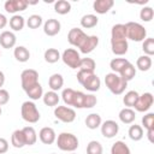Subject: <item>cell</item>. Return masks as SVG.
Wrapping results in <instances>:
<instances>
[{
    "label": "cell",
    "instance_id": "33",
    "mask_svg": "<svg viewBox=\"0 0 154 154\" xmlns=\"http://www.w3.org/2000/svg\"><path fill=\"white\" fill-rule=\"evenodd\" d=\"M128 63H129V60L125 59V58H114V59L111 60V63H109V67H111L112 72L119 75L120 71L123 70V67H124Z\"/></svg>",
    "mask_w": 154,
    "mask_h": 154
},
{
    "label": "cell",
    "instance_id": "2",
    "mask_svg": "<svg viewBox=\"0 0 154 154\" xmlns=\"http://www.w3.org/2000/svg\"><path fill=\"white\" fill-rule=\"evenodd\" d=\"M57 146L60 150L63 152H75L77 148H78V138L77 136H75L71 132H61L58 135L57 140Z\"/></svg>",
    "mask_w": 154,
    "mask_h": 154
},
{
    "label": "cell",
    "instance_id": "38",
    "mask_svg": "<svg viewBox=\"0 0 154 154\" xmlns=\"http://www.w3.org/2000/svg\"><path fill=\"white\" fill-rule=\"evenodd\" d=\"M75 93L76 90H73L72 88H65L61 93V99L64 101L65 105H67V107L72 106V102H73V97H75Z\"/></svg>",
    "mask_w": 154,
    "mask_h": 154
},
{
    "label": "cell",
    "instance_id": "29",
    "mask_svg": "<svg viewBox=\"0 0 154 154\" xmlns=\"http://www.w3.org/2000/svg\"><path fill=\"white\" fill-rule=\"evenodd\" d=\"M119 76H120L123 79H125L126 82H129V81H131V79L136 76V67L129 61V63L123 67V70L120 71Z\"/></svg>",
    "mask_w": 154,
    "mask_h": 154
},
{
    "label": "cell",
    "instance_id": "6",
    "mask_svg": "<svg viewBox=\"0 0 154 154\" xmlns=\"http://www.w3.org/2000/svg\"><path fill=\"white\" fill-rule=\"evenodd\" d=\"M61 60L65 65H67L71 69H78L81 63V55L75 48H67L61 54Z\"/></svg>",
    "mask_w": 154,
    "mask_h": 154
},
{
    "label": "cell",
    "instance_id": "28",
    "mask_svg": "<svg viewBox=\"0 0 154 154\" xmlns=\"http://www.w3.org/2000/svg\"><path fill=\"white\" fill-rule=\"evenodd\" d=\"M10 28L13 30V31H20L24 25H25V19L23 16H19V14H13L11 18H10Z\"/></svg>",
    "mask_w": 154,
    "mask_h": 154
},
{
    "label": "cell",
    "instance_id": "27",
    "mask_svg": "<svg viewBox=\"0 0 154 154\" xmlns=\"http://www.w3.org/2000/svg\"><path fill=\"white\" fill-rule=\"evenodd\" d=\"M24 137H25V144L26 146H32L37 141V134L32 126H25L22 129Z\"/></svg>",
    "mask_w": 154,
    "mask_h": 154
},
{
    "label": "cell",
    "instance_id": "14",
    "mask_svg": "<svg viewBox=\"0 0 154 154\" xmlns=\"http://www.w3.org/2000/svg\"><path fill=\"white\" fill-rule=\"evenodd\" d=\"M38 138L43 144H53L57 140V134H55L54 129H52L49 126H45L40 130Z\"/></svg>",
    "mask_w": 154,
    "mask_h": 154
},
{
    "label": "cell",
    "instance_id": "16",
    "mask_svg": "<svg viewBox=\"0 0 154 154\" xmlns=\"http://www.w3.org/2000/svg\"><path fill=\"white\" fill-rule=\"evenodd\" d=\"M113 5H114L113 0H95L93 2V8L96 13L105 14L113 7Z\"/></svg>",
    "mask_w": 154,
    "mask_h": 154
},
{
    "label": "cell",
    "instance_id": "1",
    "mask_svg": "<svg viewBox=\"0 0 154 154\" xmlns=\"http://www.w3.org/2000/svg\"><path fill=\"white\" fill-rule=\"evenodd\" d=\"M105 84L108 88V90L114 95L123 94L128 87V82L114 72H109L105 76Z\"/></svg>",
    "mask_w": 154,
    "mask_h": 154
},
{
    "label": "cell",
    "instance_id": "19",
    "mask_svg": "<svg viewBox=\"0 0 154 154\" xmlns=\"http://www.w3.org/2000/svg\"><path fill=\"white\" fill-rule=\"evenodd\" d=\"M82 85H83L84 89H87V90L94 93V91H97V90L100 89V87H101V81H100V78L97 77V75L93 73L90 77H88V78L85 79V82H84Z\"/></svg>",
    "mask_w": 154,
    "mask_h": 154
},
{
    "label": "cell",
    "instance_id": "43",
    "mask_svg": "<svg viewBox=\"0 0 154 154\" xmlns=\"http://www.w3.org/2000/svg\"><path fill=\"white\" fill-rule=\"evenodd\" d=\"M84 99H85V94L79 91V90H76L75 97H73V102H72V107H75V108H83Z\"/></svg>",
    "mask_w": 154,
    "mask_h": 154
},
{
    "label": "cell",
    "instance_id": "54",
    "mask_svg": "<svg viewBox=\"0 0 154 154\" xmlns=\"http://www.w3.org/2000/svg\"><path fill=\"white\" fill-rule=\"evenodd\" d=\"M70 154H77V153H75V152H72V153H70Z\"/></svg>",
    "mask_w": 154,
    "mask_h": 154
},
{
    "label": "cell",
    "instance_id": "46",
    "mask_svg": "<svg viewBox=\"0 0 154 154\" xmlns=\"http://www.w3.org/2000/svg\"><path fill=\"white\" fill-rule=\"evenodd\" d=\"M96 103H97V99H96V96L94 94H85L83 108H93Z\"/></svg>",
    "mask_w": 154,
    "mask_h": 154
},
{
    "label": "cell",
    "instance_id": "26",
    "mask_svg": "<svg viewBox=\"0 0 154 154\" xmlns=\"http://www.w3.org/2000/svg\"><path fill=\"white\" fill-rule=\"evenodd\" d=\"M99 23V18L95 16V14H84L82 18H81V26L84 28V29H91V28H95Z\"/></svg>",
    "mask_w": 154,
    "mask_h": 154
},
{
    "label": "cell",
    "instance_id": "55",
    "mask_svg": "<svg viewBox=\"0 0 154 154\" xmlns=\"http://www.w3.org/2000/svg\"><path fill=\"white\" fill-rule=\"evenodd\" d=\"M51 154H55V153H51Z\"/></svg>",
    "mask_w": 154,
    "mask_h": 154
},
{
    "label": "cell",
    "instance_id": "49",
    "mask_svg": "<svg viewBox=\"0 0 154 154\" xmlns=\"http://www.w3.org/2000/svg\"><path fill=\"white\" fill-rule=\"evenodd\" d=\"M8 150V142L6 138L0 137V154H4Z\"/></svg>",
    "mask_w": 154,
    "mask_h": 154
},
{
    "label": "cell",
    "instance_id": "18",
    "mask_svg": "<svg viewBox=\"0 0 154 154\" xmlns=\"http://www.w3.org/2000/svg\"><path fill=\"white\" fill-rule=\"evenodd\" d=\"M111 48L113 54L116 55H124L128 52L129 45L128 40H117V41H111Z\"/></svg>",
    "mask_w": 154,
    "mask_h": 154
},
{
    "label": "cell",
    "instance_id": "9",
    "mask_svg": "<svg viewBox=\"0 0 154 154\" xmlns=\"http://www.w3.org/2000/svg\"><path fill=\"white\" fill-rule=\"evenodd\" d=\"M100 128H101V135L105 138H113L119 131L118 123L112 119H108V120H105L103 123H101Z\"/></svg>",
    "mask_w": 154,
    "mask_h": 154
},
{
    "label": "cell",
    "instance_id": "32",
    "mask_svg": "<svg viewBox=\"0 0 154 154\" xmlns=\"http://www.w3.org/2000/svg\"><path fill=\"white\" fill-rule=\"evenodd\" d=\"M43 58L48 64H54L59 59H61V55H60V53L57 48H48V49L45 51Z\"/></svg>",
    "mask_w": 154,
    "mask_h": 154
},
{
    "label": "cell",
    "instance_id": "3",
    "mask_svg": "<svg viewBox=\"0 0 154 154\" xmlns=\"http://www.w3.org/2000/svg\"><path fill=\"white\" fill-rule=\"evenodd\" d=\"M20 114L23 120L30 123V124H35L40 120L41 116L40 112L36 107V105L32 101H24L20 106Z\"/></svg>",
    "mask_w": 154,
    "mask_h": 154
},
{
    "label": "cell",
    "instance_id": "13",
    "mask_svg": "<svg viewBox=\"0 0 154 154\" xmlns=\"http://www.w3.org/2000/svg\"><path fill=\"white\" fill-rule=\"evenodd\" d=\"M61 29V24L58 19H54V18H49L43 24V32L47 35V36H55L59 34Z\"/></svg>",
    "mask_w": 154,
    "mask_h": 154
},
{
    "label": "cell",
    "instance_id": "31",
    "mask_svg": "<svg viewBox=\"0 0 154 154\" xmlns=\"http://www.w3.org/2000/svg\"><path fill=\"white\" fill-rule=\"evenodd\" d=\"M111 154H131V152L125 142L116 141L111 147Z\"/></svg>",
    "mask_w": 154,
    "mask_h": 154
},
{
    "label": "cell",
    "instance_id": "23",
    "mask_svg": "<svg viewBox=\"0 0 154 154\" xmlns=\"http://www.w3.org/2000/svg\"><path fill=\"white\" fill-rule=\"evenodd\" d=\"M13 55H14V58H16L17 61H19V63H26L29 60V58H30V52L24 46H17L14 48V51H13Z\"/></svg>",
    "mask_w": 154,
    "mask_h": 154
},
{
    "label": "cell",
    "instance_id": "17",
    "mask_svg": "<svg viewBox=\"0 0 154 154\" xmlns=\"http://www.w3.org/2000/svg\"><path fill=\"white\" fill-rule=\"evenodd\" d=\"M117 40H128L126 38V28L125 24H114L111 30V41Z\"/></svg>",
    "mask_w": 154,
    "mask_h": 154
},
{
    "label": "cell",
    "instance_id": "48",
    "mask_svg": "<svg viewBox=\"0 0 154 154\" xmlns=\"http://www.w3.org/2000/svg\"><path fill=\"white\" fill-rule=\"evenodd\" d=\"M8 100H10V94H8V91L6 90V89H0V106H4V105H6L7 102H8Z\"/></svg>",
    "mask_w": 154,
    "mask_h": 154
},
{
    "label": "cell",
    "instance_id": "39",
    "mask_svg": "<svg viewBox=\"0 0 154 154\" xmlns=\"http://www.w3.org/2000/svg\"><path fill=\"white\" fill-rule=\"evenodd\" d=\"M103 148L99 141H90L87 144V154H102Z\"/></svg>",
    "mask_w": 154,
    "mask_h": 154
},
{
    "label": "cell",
    "instance_id": "34",
    "mask_svg": "<svg viewBox=\"0 0 154 154\" xmlns=\"http://www.w3.org/2000/svg\"><path fill=\"white\" fill-rule=\"evenodd\" d=\"M54 11L58 14H67L71 11V4L66 0H58L54 2Z\"/></svg>",
    "mask_w": 154,
    "mask_h": 154
},
{
    "label": "cell",
    "instance_id": "7",
    "mask_svg": "<svg viewBox=\"0 0 154 154\" xmlns=\"http://www.w3.org/2000/svg\"><path fill=\"white\" fill-rule=\"evenodd\" d=\"M54 116L58 120L63 123H72L76 119V112L73 108L67 107V106H57L54 108Z\"/></svg>",
    "mask_w": 154,
    "mask_h": 154
},
{
    "label": "cell",
    "instance_id": "40",
    "mask_svg": "<svg viewBox=\"0 0 154 154\" xmlns=\"http://www.w3.org/2000/svg\"><path fill=\"white\" fill-rule=\"evenodd\" d=\"M142 49L146 55L152 57L154 54V38L153 37H147L142 42Z\"/></svg>",
    "mask_w": 154,
    "mask_h": 154
},
{
    "label": "cell",
    "instance_id": "24",
    "mask_svg": "<svg viewBox=\"0 0 154 154\" xmlns=\"http://www.w3.org/2000/svg\"><path fill=\"white\" fill-rule=\"evenodd\" d=\"M11 144L14 148H23L25 144V137L22 130H14L11 135Z\"/></svg>",
    "mask_w": 154,
    "mask_h": 154
},
{
    "label": "cell",
    "instance_id": "42",
    "mask_svg": "<svg viewBox=\"0 0 154 154\" xmlns=\"http://www.w3.org/2000/svg\"><path fill=\"white\" fill-rule=\"evenodd\" d=\"M41 24H42V17L38 14H31L26 19V25L30 29H37L41 26Z\"/></svg>",
    "mask_w": 154,
    "mask_h": 154
},
{
    "label": "cell",
    "instance_id": "25",
    "mask_svg": "<svg viewBox=\"0 0 154 154\" xmlns=\"http://www.w3.org/2000/svg\"><path fill=\"white\" fill-rule=\"evenodd\" d=\"M42 100H43V103L46 106H48V107H57V105L59 102V95H58L57 91L49 90V91L43 94Z\"/></svg>",
    "mask_w": 154,
    "mask_h": 154
},
{
    "label": "cell",
    "instance_id": "15",
    "mask_svg": "<svg viewBox=\"0 0 154 154\" xmlns=\"http://www.w3.org/2000/svg\"><path fill=\"white\" fill-rule=\"evenodd\" d=\"M16 42H17V37L12 31L5 30L0 34V46L2 48H6V49L13 48L16 46Z\"/></svg>",
    "mask_w": 154,
    "mask_h": 154
},
{
    "label": "cell",
    "instance_id": "4",
    "mask_svg": "<svg viewBox=\"0 0 154 154\" xmlns=\"http://www.w3.org/2000/svg\"><path fill=\"white\" fill-rule=\"evenodd\" d=\"M125 28H126V38H129L131 41H136V42H141V41L146 40L147 30L140 23L128 22L125 24Z\"/></svg>",
    "mask_w": 154,
    "mask_h": 154
},
{
    "label": "cell",
    "instance_id": "44",
    "mask_svg": "<svg viewBox=\"0 0 154 154\" xmlns=\"http://www.w3.org/2000/svg\"><path fill=\"white\" fill-rule=\"evenodd\" d=\"M154 17V11L152 7L147 6V7H143L141 11H140V18L141 20L143 22H150Z\"/></svg>",
    "mask_w": 154,
    "mask_h": 154
},
{
    "label": "cell",
    "instance_id": "45",
    "mask_svg": "<svg viewBox=\"0 0 154 154\" xmlns=\"http://www.w3.org/2000/svg\"><path fill=\"white\" fill-rule=\"evenodd\" d=\"M142 125L146 130H152L154 129V113H147L146 116L142 117Z\"/></svg>",
    "mask_w": 154,
    "mask_h": 154
},
{
    "label": "cell",
    "instance_id": "10",
    "mask_svg": "<svg viewBox=\"0 0 154 154\" xmlns=\"http://www.w3.org/2000/svg\"><path fill=\"white\" fill-rule=\"evenodd\" d=\"M85 37H87V34L79 28H72V29H70V31L67 34L69 43L77 48L82 45V42L85 40Z\"/></svg>",
    "mask_w": 154,
    "mask_h": 154
},
{
    "label": "cell",
    "instance_id": "12",
    "mask_svg": "<svg viewBox=\"0 0 154 154\" xmlns=\"http://www.w3.org/2000/svg\"><path fill=\"white\" fill-rule=\"evenodd\" d=\"M97 45H99V37L96 35H87L85 40L82 42V45L78 48L81 53L89 54L97 47Z\"/></svg>",
    "mask_w": 154,
    "mask_h": 154
},
{
    "label": "cell",
    "instance_id": "53",
    "mask_svg": "<svg viewBox=\"0 0 154 154\" xmlns=\"http://www.w3.org/2000/svg\"><path fill=\"white\" fill-rule=\"evenodd\" d=\"M1 113H2V109H1V106H0V116H1Z\"/></svg>",
    "mask_w": 154,
    "mask_h": 154
},
{
    "label": "cell",
    "instance_id": "11",
    "mask_svg": "<svg viewBox=\"0 0 154 154\" xmlns=\"http://www.w3.org/2000/svg\"><path fill=\"white\" fill-rule=\"evenodd\" d=\"M29 2L26 0H7L4 4L5 11L8 13H17V12H22L25 11L28 7Z\"/></svg>",
    "mask_w": 154,
    "mask_h": 154
},
{
    "label": "cell",
    "instance_id": "30",
    "mask_svg": "<svg viewBox=\"0 0 154 154\" xmlns=\"http://www.w3.org/2000/svg\"><path fill=\"white\" fill-rule=\"evenodd\" d=\"M128 135L129 137L137 142V141H141L143 138V128L141 125H137V124H134L129 128V131H128Z\"/></svg>",
    "mask_w": 154,
    "mask_h": 154
},
{
    "label": "cell",
    "instance_id": "37",
    "mask_svg": "<svg viewBox=\"0 0 154 154\" xmlns=\"http://www.w3.org/2000/svg\"><path fill=\"white\" fill-rule=\"evenodd\" d=\"M138 95H140V94H138L136 90H130V91H128V93L124 95V97H123L124 105H125L126 107H129V108L134 107L135 103H136V101H137V99H138Z\"/></svg>",
    "mask_w": 154,
    "mask_h": 154
},
{
    "label": "cell",
    "instance_id": "35",
    "mask_svg": "<svg viewBox=\"0 0 154 154\" xmlns=\"http://www.w3.org/2000/svg\"><path fill=\"white\" fill-rule=\"evenodd\" d=\"M136 67L140 71H148L152 67V58L148 55H141L136 60Z\"/></svg>",
    "mask_w": 154,
    "mask_h": 154
},
{
    "label": "cell",
    "instance_id": "36",
    "mask_svg": "<svg viewBox=\"0 0 154 154\" xmlns=\"http://www.w3.org/2000/svg\"><path fill=\"white\" fill-rule=\"evenodd\" d=\"M25 94H26V95L29 96V99H31V100H38V99H41V97L43 96V89H42L41 84L37 83L36 85H34V87H31L30 89L25 90Z\"/></svg>",
    "mask_w": 154,
    "mask_h": 154
},
{
    "label": "cell",
    "instance_id": "50",
    "mask_svg": "<svg viewBox=\"0 0 154 154\" xmlns=\"http://www.w3.org/2000/svg\"><path fill=\"white\" fill-rule=\"evenodd\" d=\"M7 23H8V20L6 18V16L2 14V13H0V29H4L7 25Z\"/></svg>",
    "mask_w": 154,
    "mask_h": 154
},
{
    "label": "cell",
    "instance_id": "20",
    "mask_svg": "<svg viewBox=\"0 0 154 154\" xmlns=\"http://www.w3.org/2000/svg\"><path fill=\"white\" fill-rule=\"evenodd\" d=\"M120 122L123 124H132L136 119V113L132 108H129V107H125L123 109H120L119 114H118Z\"/></svg>",
    "mask_w": 154,
    "mask_h": 154
},
{
    "label": "cell",
    "instance_id": "5",
    "mask_svg": "<svg viewBox=\"0 0 154 154\" xmlns=\"http://www.w3.org/2000/svg\"><path fill=\"white\" fill-rule=\"evenodd\" d=\"M20 83L23 90H28L38 83V73L34 69H26L20 73Z\"/></svg>",
    "mask_w": 154,
    "mask_h": 154
},
{
    "label": "cell",
    "instance_id": "56",
    "mask_svg": "<svg viewBox=\"0 0 154 154\" xmlns=\"http://www.w3.org/2000/svg\"><path fill=\"white\" fill-rule=\"evenodd\" d=\"M0 55H1V52H0Z\"/></svg>",
    "mask_w": 154,
    "mask_h": 154
},
{
    "label": "cell",
    "instance_id": "47",
    "mask_svg": "<svg viewBox=\"0 0 154 154\" xmlns=\"http://www.w3.org/2000/svg\"><path fill=\"white\" fill-rule=\"evenodd\" d=\"M93 73H95V72H93V71H87V70H78V72H77V81H78V83L82 85V84L85 82V79H87L88 77H90Z\"/></svg>",
    "mask_w": 154,
    "mask_h": 154
},
{
    "label": "cell",
    "instance_id": "21",
    "mask_svg": "<svg viewBox=\"0 0 154 154\" xmlns=\"http://www.w3.org/2000/svg\"><path fill=\"white\" fill-rule=\"evenodd\" d=\"M48 85H49L51 90H53V91L60 90L64 85V77L60 73H53L48 78Z\"/></svg>",
    "mask_w": 154,
    "mask_h": 154
},
{
    "label": "cell",
    "instance_id": "22",
    "mask_svg": "<svg viewBox=\"0 0 154 154\" xmlns=\"http://www.w3.org/2000/svg\"><path fill=\"white\" fill-rule=\"evenodd\" d=\"M101 123H102V119L99 113H90L85 118V126L90 130H95V129L100 128Z\"/></svg>",
    "mask_w": 154,
    "mask_h": 154
},
{
    "label": "cell",
    "instance_id": "52",
    "mask_svg": "<svg viewBox=\"0 0 154 154\" xmlns=\"http://www.w3.org/2000/svg\"><path fill=\"white\" fill-rule=\"evenodd\" d=\"M4 83H5V75H4L2 71H0V89L4 85Z\"/></svg>",
    "mask_w": 154,
    "mask_h": 154
},
{
    "label": "cell",
    "instance_id": "41",
    "mask_svg": "<svg viewBox=\"0 0 154 154\" xmlns=\"http://www.w3.org/2000/svg\"><path fill=\"white\" fill-rule=\"evenodd\" d=\"M96 64L94 61V59L91 58H81V63H79V70H87V71H95Z\"/></svg>",
    "mask_w": 154,
    "mask_h": 154
},
{
    "label": "cell",
    "instance_id": "51",
    "mask_svg": "<svg viewBox=\"0 0 154 154\" xmlns=\"http://www.w3.org/2000/svg\"><path fill=\"white\" fill-rule=\"evenodd\" d=\"M147 137H148V140H149L150 143L154 142V129H152V130H147Z\"/></svg>",
    "mask_w": 154,
    "mask_h": 154
},
{
    "label": "cell",
    "instance_id": "8",
    "mask_svg": "<svg viewBox=\"0 0 154 154\" xmlns=\"http://www.w3.org/2000/svg\"><path fill=\"white\" fill-rule=\"evenodd\" d=\"M154 102V97L152 93H143L142 95H138V99L135 103V109L137 112H147Z\"/></svg>",
    "mask_w": 154,
    "mask_h": 154
}]
</instances>
